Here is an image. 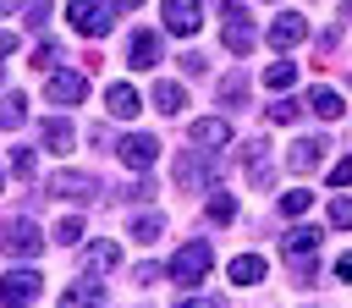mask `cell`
I'll return each instance as SVG.
<instances>
[{"instance_id": "obj_1", "label": "cell", "mask_w": 352, "mask_h": 308, "mask_svg": "<svg viewBox=\"0 0 352 308\" xmlns=\"http://www.w3.org/2000/svg\"><path fill=\"white\" fill-rule=\"evenodd\" d=\"M209 264H214V248H209V242H187V248L170 258V280H176V286H198V280L209 275Z\"/></svg>"}, {"instance_id": "obj_2", "label": "cell", "mask_w": 352, "mask_h": 308, "mask_svg": "<svg viewBox=\"0 0 352 308\" xmlns=\"http://www.w3.org/2000/svg\"><path fill=\"white\" fill-rule=\"evenodd\" d=\"M66 16L82 38H104L110 33V6L104 0H66Z\"/></svg>"}, {"instance_id": "obj_3", "label": "cell", "mask_w": 352, "mask_h": 308, "mask_svg": "<svg viewBox=\"0 0 352 308\" xmlns=\"http://www.w3.org/2000/svg\"><path fill=\"white\" fill-rule=\"evenodd\" d=\"M0 248H6L11 258H33V253L44 248V231H38L33 220H11V226H0Z\"/></svg>"}, {"instance_id": "obj_4", "label": "cell", "mask_w": 352, "mask_h": 308, "mask_svg": "<svg viewBox=\"0 0 352 308\" xmlns=\"http://www.w3.org/2000/svg\"><path fill=\"white\" fill-rule=\"evenodd\" d=\"M160 160V143L148 138V132H132V138H121V165L126 170H148Z\"/></svg>"}, {"instance_id": "obj_5", "label": "cell", "mask_w": 352, "mask_h": 308, "mask_svg": "<svg viewBox=\"0 0 352 308\" xmlns=\"http://www.w3.org/2000/svg\"><path fill=\"white\" fill-rule=\"evenodd\" d=\"M44 94H50L55 104H77V99H88V77H82V72H55V77L44 82Z\"/></svg>"}, {"instance_id": "obj_6", "label": "cell", "mask_w": 352, "mask_h": 308, "mask_svg": "<svg viewBox=\"0 0 352 308\" xmlns=\"http://www.w3.org/2000/svg\"><path fill=\"white\" fill-rule=\"evenodd\" d=\"M302 38H308V22H302L297 11H280V16L270 22V44H275V50H292V44H302Z\"/></svg>"}, {"instance_id": "obj_7", "label": "cell", "mask_w": 352, "mask_h": 308, "mask_svg": "<svg viewBox=\"0 0 352 308\" xmlns=\"http://www.w3.org/2000/svg\"><path fill=\"white\" fill-rule=\"evenodd\" d=\"M33 297H44V280H38V275L16 270V275L0 280V302H33Z\"/></svg>"}, {"instance_id": "obj_8", "label": "cell", "mask_w": 352, "mask_h": 308, "mask_svg": "<svg viewBox=\"0 0 352 308\" xmlns=\"http://www.w3.org/2000/svg\"><path fill=\"white\" fill-rule=\"evenodd\" d=\"M165 28L176 38H192L198 33V0H165Z\"/></svg>"}, {"instance_id": "obj_9", "label": "cell", "mask_w": 352, "mask_h": 308, "mask_svg": "<svg viewBox=\"0 0 352 308\" xmlns=\"http://www.w3.org/2000/svg\"><path fill=\"white\" fill-rule=\"evenodd\" d=\"M44 192H60V198H94L99 182H94V176H77V170H60V176L44 182Z\"/></svg>"}, {"instance_id": "obj_10", "label": "cell", "mask_w": 352, "mask_h": 308, "mask_svg": "<svg viewBox=\"0 0 352 308\" xmlns=\"http://www.w3.org/2000/svg\"><path fill=\"white\" fill-rule=\"evenodd\" d=\"M253 44H258V33L248 28V16H242V11H226V50H231V55H248Z\"/></svg>"}, {"instance_id": "obj_11", "label": "cell", "mask_w": 352, "mask_h": 308, "mask_svg": "<svg viewBox=\"0 0 352 308\" xmlns=\"http://www.w3.org/2000/svg\"><path fill=\"white\" fill-rule=\"evenodd\" d=\"M104 104H110V116H116V121H132V116L143 110V94H138L132 82H116V88L104 94Z\"/></svg>"}, {"instance_id": "obj_12", "label": "cell", "mask_w": 352, "mask_h": 308, "mask_svg": "<svg viewBox=\"0 0 352 308\" xmlns=\"http://www.w3.org/2000/svg\"><path fill=\"white\" fill-rule=\"evenodd\" d=\"M126 66H160V38L154 33H132L126 38Z\"/></svg>"}, {"instance_id": "obj_13", "label": "cell", "mask_w": 352, "mask_h": 308, "mask_svg": "<svg viewBox=\"0 0 352 308\" xmlns=\"http://www.w3.org/2000/svg\"><path fill=\"white\" fill-rule=\"evenodd\" d=\"M192 143H204V148H226V143H231V126L214 121V116H204V121H192Z\"/></svg>"}, {"instance_id": "obj_14", "label": "cell", "mask_w": 352, "mask_h": 308, "mask_svg": "<svg viewBox=\"0 0 352 308\" xmlns=\"http://www.w3.org/2000/svg\"><path fill=\"white\" fill-rule=\"evenodd\" d=\"M319 154H324V138H297L292 154H286V165H292V170H314Z\"/></svg>"}, {"instance_id": "obj_15", "label": "cell", "mask_w": 352, "mask_h": 308, "mask_svg": "<svg viewBox=\"0 0 352 308\" xmlns=\"http://www.w3.org/2000/svg\"><path fill=\"white\" fill-rule=\"evenodd\" d=\"M231 280H236V286H253V280H264V258H258V253H242V258H231Z\"/></svg>"}, {"instance_id": "obj_16", "label": "cell", "mask_w": 352, "mask_h": 308, "mask_svg": "<svg viewBox=\"0 0 352 308\" xmlns=\"http://www.w3.org/2000/svg\"><path fill=\"white\" fill-rule=\"evenodd\" d=\"M154 104H160L165 116H176V110H187V88H176V82H154Z\"/></svg>"}, {"instance_id": "obj_17", "label": "cell", "mask_w": 352, "mask_h": 308, "mask_svg": "<svg viewBox=\"0 0 352 308\" xmlns=\"http://www.w3.org/2000/svg\"><path fill=\"white\" fill-rule=\"evenodd\" d=\"M319 248V226H297V231H286V253L292 258H302V253H314Z\"/></svg>"}, {"instance_id": "obj_18", "label": "cell", "mask_w": 352, "mask_h": 308, "mask_svg": "<svg viewBox=\"0 0 352 308\" xmlns=\"http://www.w3.org/2000/svg\"><path fill=\"white\" fill-rule=\"evenodd\" d=\"M308 104H314V116H319V121H336V116H341V94H330V88H314V94H308Z\"/></svg>"}, {"instance_id": "obj_19", "label": "cell", "mask_w": 352, "mask_h": 308, "mask_svg": "<svg viewBox=\"0 0 352 308\" xmlns=\"http://www.w3.org/2000/svg\"><path fill=\"white\" fill-rule=\"evenodd\" d=\"M22 121H28V99H22V94H6V99H0V126L11 132V126H22Z\"/></svg>"}, {"instance_id": "obj_20", "label": "cell", "mask_w": 352, "mask_h": 308, "mask_svg": "<svg viewBox=\"0 0 352 308\" xmlns=\"http://www.w3.org/2000/svg\"><path fill=\"white\" fill-rule=\"evenodd\" d=\"M44 143H50L55 154H66V148H72V121H60V116L44 121Z\"/></svg>"}, {"instance_id": "obj_21", "label": "cell", "mask_w": 352, "mask_h": 308, "mask_svg": "<svg viewBox=\"0 0 352 308\" xmlns=\"http://www.w3.org/2000/svg\"><path fill=\"white\" fill-rule=\"evenodd\" d=\"M292 82H297V66H292V60L264 66V88H292Z\"/></svg>"}, {"instance_id": "obj_22", "label": "cell", "mask_w": 352, "mask_h": 308, "mask_svg": "<svg viewBox=\"0 0 352 308\" xmlns=\"http://www.w3.org/2000/svg\"><path fill=\"white\" fill-rule=\"evenodd\" d=\"M160 231H165V214H154V209H148V214H138V220H132V236H138V242H154V236H160Z\"/></svg>"}, {"instance_id": "obj_23", "label": "cell", "mask_w": 352, "mask_h": 308, "mask_svg": "<svg viewBox=\"0 0 352 308\" xmlns=\"http://www.w3.org/2000/svg\"><path fill=\"white\" fill-rule=\"evenodd\" d=\"M88 264H94V270H116V264H121V248H116V242H94V248H88Z\"/></svg>"}, {"instance_id": "obj_24", "label": "cell", "mask_w": 352, "mask_h": 308, "mask_svg": "<svg viewBox=\"0 0 352 308\" xmlns=\"http://www.w3.org/2000/svg\"><path fill=\"white\" fill-rule=\"evenodd\" d=\"M209 220H220V226H226V220H236V204H231L226 192H209Z\"/></svg>"}, {"instance_id": "obj_25", "label": "cell", "mask_w": 352, "mask_h": 308, "mask_svg": "<svg viewBox=\"0 0 352 308\" xmlns=\"http://www.w3.org/2000/svg\"><path fill=\"white\" fill-rule=\"evenodd\" d=\"M220 99H226L231 110H242V99H248V82H242V77H226V88H220Z\"/></svg>"}, {"instance_id": "obj_26", "label": "cell", "mask_w": 352, "mask_h": 308, "mask_svg": "<svg viewBox=\"0 0 352 308\" xmlns=\"http://www.w3.org/2000/svg\"><path fill=\"white\" fill-rule=\"evenodd\" d=\"M99 297H104V292H99L94 280H88V286H72V292H60V302H99Z\"/></svg>"}, {"instance_id": "obj_27", "label": "cell", "mask_w": 352, "mask_h": 308, "mask_svg": "<svg viewBox=\"0 0 352 308\" xmlns=\"http://www.w3.org/2000/svg\"><path fill=\"white\" fill-rule=\"evenodd\" d=\"M270 121H280V126L297 121V104H292V99H275V104H270Z\"/></svg>"}, {"instance_id": "obj_28", "label": "cell", "mask_w": 352, "mask_h": 308, "mask_svg": "<svg viewBox=\"0 0 352 308\" xmlns=\"http://www.w3.org/2000/svg\"><path fill=\"white\" fill-rule=\"evenodd\" d=\"M11 170L16 176H33V148H11Z\"/></svg>"}, {"instance_id": "obj_29", "label": "cell", "mask_w": 352, "mask_h": 308, "mask_svg": "<svg viewBox=\"0 0 352 308\" xmlns=\"http://www.w3.org/2000/svg\"><path fill=\"white\" fill-rule=\"evenodd\" d=\"M280 209H286V214H302V209H308V192H302V187H292V192L280 198Z\"/></svg>"}, {"instance_id": "obj_30", "label": "cell", "mask_w": 352, "mask_h": 308, "mask_svg": "<svg viewBox=\"0 0 352 308\" xmlns=\"http://www.w3.org/2000/svg\"><path fill=\"white\" fill-rule=\"evenodd\" d=\"M330 220H336V226H346V231H352V198H336V204H330Z\"/></svg>"}, {"instance_id": "obj_31", "label": "cell", "mask_w": 352, "mask_h": 308, "mask_svg": "<svg viewBox=\"0 0 352 308\" xmlns=\"http://www.w3.org/2000/svg\"><path fill=\"white\" fill-rule=\"evenodd\" d=\"M346 182H352V160H336L330 165V187H346Z\"/></svg>"}, {"instance_id": "obj_32", "label": "cell", "mask_w": 352, "mask_h": 308, "mask_svg": "<svg viewBox=\"0 0 352 308\" xmlns=\"http://www.w3.org/2000/svg\"><path fill=\"white\" fill-rule=\"evenodd\" d=\"M44 16H50V0H28V28H44Z\"/></svg>"}, {"instance_id": "obj_33", "label": "cell", "mask_w": 352, "mask_h": 308, "mask_svg": "<svg viewBox=\"0 0 352 308\" xmlns=\"http://www.w3.org/2000/svg\"><path fill=\"white\" fill-rule=\"evenodd\" d=\"M50 60H60V50H55V44H38V50H33V66H38V72H44V66H50Z\"/></svg>"}, {"instance_id": "obj_34", "label": "cell", "mask_w": 352, "mask_h": 308, "mask_svg": "<svg viewBox=\"0 0 352 308\" xmlns=\"http://www.w3.org/2000/svg\"><path fill=\"white\" fill-rule=\"evenodd\" d=\"M55 236H60V242H77V236H82V226H77V220H60V226H55Z\"/></svg>"}, {"instance_id": "obj_35", "label": "cell", "mask_w": 352, "mask_h": 308, "mask_svg": "<svg viewBox=\"0 0 352 308\" xmlns=\"http://www.w3.org/2000/svg\"><path fill=\"white\" fill-rule=\"evenodd\" d=\"M11 50H16V33H0V60H6ZM0 72H6V66H0Z\"/></svg>"}, {"instance_id": "obj_36", "label": "cell", "mask_w": 352, "mask_h": 308, "mask_svg": "<svg viewBox=\"0 0 352 308\" xmlns=\"http://www.w3.org/2000/svg\"><path fill=\"white\" fill-rule=\"evenodd\" d=\"M336 275H341V280H352V253H346V258L336 264Z\"/></svg>"}, {"instance_id": "obj_37", "label": "cell", "mask_w": 352, "mask_h": 308, "mask_svg": "<svg viewBox=\"0 0 352 308\" xmlns=\"http://www.w3.org/2000/svg\"><path fill=\"white\" fill-rule=\"evenodd\" d=\"M138 6H143V0H116V11H138Z\"/></svg>"}, {"instance_id": "obj_38", "label": "cell", "mask_w": 352, "mask_h": 308, "mask_svg": "<svg viewBox=\"0 0 352 308\" xmlns=\"http://www.w3.org/2000/svg\"><path fill=\"white\" fill-rule=\"evenodd\" d=\"M341 16H346V22H352V0H346V6H341Z\"/></svg>"}, {"instance_id": "obj_39", "label": "cell", "mask_w": 352, "mask_h": 308, "mask_svg": "<svg viewBox=\"0 0 352 308\" xmlns=\"http://www.w3.org/2000/svg\"><path fill=\"white\" fill-rule=\"evenodd\" d=\"M11 6H16V0H0V16H6V11H11Z\"/></svg>"}, {"instance_id": "obj_40", "label": "cell", "mask_w": 352, "mask_h": 308, "mask_svg": "<svg viewBox=\"0 0 352 308\" xmlns=\"http://www.w3.org/2000/svg\"><path fill=\"white\" fill-rule=\"evenodd\" d=\"M0 187H6V170H0Z\"/></svg>"}]
</instances>
